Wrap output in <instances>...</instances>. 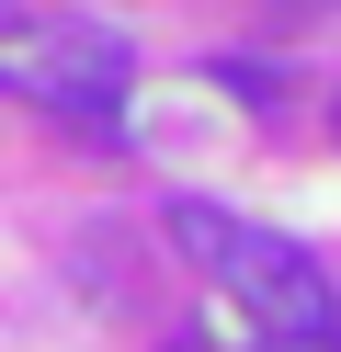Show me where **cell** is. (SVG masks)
<instances>
[{
    "label": "cell",
    "instance_id": "1",
    "mask_svg": "<svg viewBox=\"0 0 341 352\" xmlns=\"http://www.w3.org/2000/svg\"><path fill=\"white\" fill-rule=\"evenodd\" d=\"M171 239L205 261V273L227 284V296L250 307V318L273 329V341H341V307H330V273H318L296 239H273V228H239V216H216V205H171Z\"/></svg>",
    "mask_w": 341,
    "mask_h": 352
},
{
    "label": "cell",
    "instance_id": "2",
    "mask_svg": "<svg viewBox=\"0 0 341 352\" xmlns=\"http://www.w3.org/2000/svg\"><path fill=\"white\" fill-rule=\"evenodd\" d=\"M0 80H23L34 102H57L68 125H114L125 114V34H103V23L0 34Z\"/></svg>",
    "mask_w": 341,
    "mask_h": 352
},
{
    "label": "cell",
    "instance_id": "3",
    "mask_svg": "<svg viewBox=\"0 0 341 352\" xmlns=\"http://www.w3.org/2000/svg\"><path fill=\"white\" fill-rule=\"evenodd\" d=\"M262 352H341V341H262Z\"/></svg>",
    "mask_w": 341,
    "mask_h": 352
},
{
    "label": "cell",
    "instance_id": "4",
    "mask_svg": "<svg viewBox=\"0 0 341 352\" xmlns=\"http://www.w3.org/2000/svg\"><path fill=\"white\" fill-rule=\"evenodd\" d=\"M159 352H216V341H159Z\"/></svg>",
    "mask_w": 341,
    "mask_h": 352
}]
</instances>
